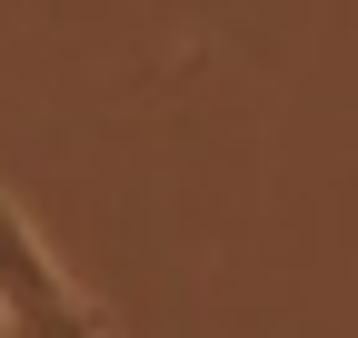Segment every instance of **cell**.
Instances as JSON below:
<instances>
[{"mask_svg":"<svg viewBox=\"0 0 358 338\" xmlns=\"http://www.w3.org/2000/svg\"><path fill=\"white\" fill-rule=\"evenodd\" d=\"M0 338H110V318L60 279L50 239L30 229L10 189H0Z\"/></svg>","mask_w":358,"mask_h":338,"instance_id":"1","label":"cell"}]
</instances>
